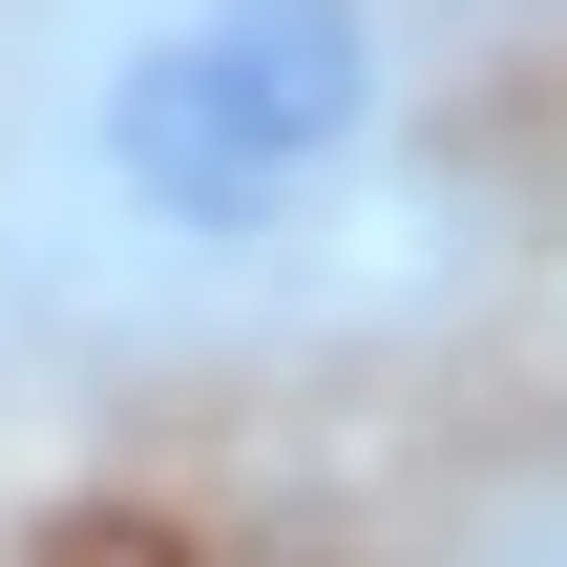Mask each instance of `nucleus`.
<instances>
[{
	"label": "nucleus",
	"instance_id": "1",
	"mask_svg": "<svg viewBox=\"0 0 567 567\" xmlns=\"http://www.w3.org/2000/svg\"><path fill=\"white\" fill-rule=\"evenodd\" d=\"M400 126L379 0H147L84 63V189L147 252H295Z\"/></svg>",
	"mask_w": 567,
	"mask_h": 567
}]
</instances>
